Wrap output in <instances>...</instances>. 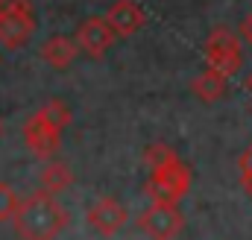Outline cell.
I'll return each instance as SVG.
<instances>
[{"label": "cell", "instance_id": "obj_20", "mask_svg": "<svg viewBox=\"0 0 252 240\" xmlns=\"http://www.w3.org/2000/svg\"><path fill=\"white\" fill-rule=\"evenodd\" d=\"M0 129H3V123H0Z\"/></svg>", "mask_w": 252, "mask_h": 240}, {"label": "cell", "instance_id": "obj_4", "mask_svg": "<svg viewBox=\"0 0 252 240\" xmlns=\"http://www.w3.org/2000/svg\"><path fill=\"white\" fill-rule=\"evenodd\" d=\"M185 226L182 211L173 202H153L141 217H138V229L150 240H173Z\"/></svg>", "mask_w": 252, "mask_h": 240}, {"label": "cell", "instance_id": "obj_16", "mask_svg": "<svg viewBox=\"0 0 252 240\" xmlns=\"http://www.w3.org/2000/svg\"><path fill=\"white\" fill-rule=\"evenodd\" d=\"M0 12L3 15H30V18H35L30 0H0Z\"/></svg>", "mask_w": 252, "mask_h": 240}, {"label": "cell", "instance_id": "obj_18", "mask_svg": "<svg viewBox=\"0 0 252 240\" xmlns=\"http://www.w3.org/2000/svg\"><path fill=\"white\" fill-rule=\"evenodd\" d=\"M241 38H244V41L252 47V12L244 18V21H241Z\"/></svg>", "mask_w": 252, "mask_h": 240}, {"label": "cell", "instance_id": "obj_5", "mask_svg": "<svg viewBox=\"0 0 252 240\" xmlns=\"http://www.w3.org/2000/svg\"><path fill=\"white\" fill-rule=\"evenodd\" d=\"M24 141H27V147H30L38 158L50 161V158L59 152V144H62V126H56L53 120L38 109L32 118L24 123Z\"/></svg>", "mask_w": 252, "mask_h": 240}, {"label": "cell", "instance_id": "obj_19", "mask_svg": "<svg viewBox=\"0 0 252 240\" xmlns=\"http://www.w3.org/2000/svg\"><path fill=\"white\" fill-rule=\"evenodd\" d=\"M247 91H250V94H252V73H250V76H247Z\"/></svg>", "mask_w": 252, "mask_h": 240}, {"label": "cell", "instance_id": "obj_6", "mask_svg": "<svg viewBox=\"0 0 252 240\" xmlns=\"http://www.w3.org/2000/svg\"><path fill=\"white\" fill-rule=\"evenodd\" d=\"M115 38L118 35H115V30L109 27L106 18H88V21H82L76 27V35H73V41L79 44V50L85 56H91V59H103Z\"/></svg>", "mask_w": 252, "mask_h": 240}, {"label": "cell", "instance_id": "obj_12", "mask_svg": "<svg viewBox=\"0 0 252 240\" xmlns=\"http://www.w3.org/2000/svg\"><path fill=\"white\" fill-rule=\"evenodd\" d=\"M38 184H41V190H47V193H62L67 190L70 184H73V170L62 164V161H47L44 164V170L38 173Z\"/></svg>", "mask_w": 252, "mask_h": 240}, {"label": "cell", "instance_id": "obj_10", "mask_svg": "<svg viewBox=\"0 0 252 240\" xmlns=\"http://www.w3.org/2000/svg\"><path fill=\"white\" fill-rule=\"evenodd\" d=\"M76 53H79V44L73 41V38H67V35H53V38H47L44 44H41V50H38V56L47 61L50 67H56V70H67L73 59H76Z\"/></svg>", "mask_w": 252, "mask_h": 240}, {"label": "cell", "instance_id": "obj_8", "mask_svg": "<svg viewBox=\"0 0 252 240\" xmlns=\"http://www.w3.org/2000/svg\"><path fill=\"white\" fill-rule=\"evenodd\" d=\"M106 21H109V27L115 30V35L129 38V35H135V32L147 24V15H144V9H141L135 0H118V3L109 6Z\"/></svg>", "mask_w": 252, "mask_h": 240}, {"label": "cell", "instance_id": "obj_11", "mask_svg": "<svg viewBox=\"0 0 252 240\" xmlns=\"http://www.w3.org/2000/svg\"><path fill=\"white\" fill-rule=\"evenodd\" d=\"M226 73H220V70H214V67H205L193 82H190V91L202 100V103H214V100H220L223 94H226Z\"/></svg>", "mask_w": 252, "mask_h": 240}, {"label": "cell", "instance_id": "obj_17", "mask_svg": "<svg viewBox=\"0 0 252 240\" xmlns=\"http://www.w3.org/2000/svg\"><path fill=\"white\" fill-rule=\"evenodd\" d=\"M238 170H241V184H244V190L252 196V147L238 158Z\"/></svg>", "mask_w": 252, "mask_h": 240}, {"label": "cell", "instance_id": "obj_3", "mask_svg": "<svg viewBox=\"0 0 252 240\" xmlns=\"http://www.w3.org/2000/svg\"><path fill=\"white\" fill-rule=\"evenodd\" d=\"M205 61H208V67H214L226 76H235L241 70V61H244L241 38L226 27L211 30L208 38H205Z\"/></svg>", "mask_w": 252, "mask_h": 240}, {"label": "cell", "instance_id": "obj_13", "mask_svg": "<svg viewBox=\"0 0 252 240\" xmlns=\"http://www.w3.org/2000/svg\"><path fill=\"white\" fill-rule=\"evenodd\" d=\"M179 155H176V150L173 147H167V144H150L147 150H144V164L150 167V170H158V167H167V164H173Z\"/></svg>", "mask_w": 252, "mask_h": 240}, {"label": "cell", "instance_id": "obj_15", "mask_svg": "<svg viewBox=\"0 0 252 240\" xmlns=\"http://www.w3.org/2000/svg\"><path fill=\"white\" fill-rule=\"evenodd\" d=\"M41 112H44L47 118L53 120L56 126H62V129L67 126V123H70V109H67V103H64V100H59V97L47 100V103L41 106Z\"/></svg>", "mask_w": 252, "mask_h": 240}, {"label": "cell", "instance_id": "obj_9", "mask_svg": "<svg viewBox=\"0 0 252 240\" xmlns=\"http://www.w3.org/2000/svg\"><path fill=\"white\" fill-rule=\"evenodd\" d=\"M35 32V18L30 15H3L0 12V47L21 50Z\"/></svg>", "mask_w": 252, "mask_h": 240}, {"label": "cell", "instance_id": "obj_7", "mask_svg": "<svg viewBox=\"0 0 252 240\" xmlns=\"http://www.w3.org/2000/svg\"><path fill=\"white\" fill-rule=\"evenodd\" d=\"M85 223L97 232V235H103V238H112V235H118L121 229L126 226V208L118 202V199H112V196H103V199H97L91 208H88V214H85Z\"/></svg>", "mask_w": 252, "mask_h": 240}, {"label": "cell", "instance_id": "obj_1", "mask_svg": "<svg viewBox=\"0 0 252 240\" xmlns=\"http://www.w3.org/2000/svg\"><path fill=\"white\" fill-rule=\"evenodd\" d=\"M15 235L21 240H56L67 226L64 208L47 190H35L27 199H21V208L12 220Z\"/></svg>", "mask_w": 252, "mask_h": 240}, {"label": "cell", "instance_id": "obj_2", "mask_svg": "<svg viewBox=\"0 0 252 240\" xmlns=\"http://www.w3.org/2000/svg\"><path fill=\"white\" fill-rule=\"evenodd\" d=\"M147 196L153 202H179L185 193L190 190V170L182 158H176L173 164L167 167H158V170H150V179L144 184Z\"/></svg>", "mask_w": 252, "mask_h": 240}, {"label": "cell", "instance_id": "obj_14", "mask_svg": "<svg viewBox=\"0 0 252 240\" xmlns=\"http://www.w3.org/2000/svg\"><path fill=\"white\" fill-rule=\"evenodd\" d=\"M21 208V196L9 181H0V223H12Z\"/></svg>", "mask_w": 252, "mask_h": 240}]
</instances>
